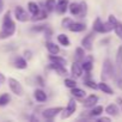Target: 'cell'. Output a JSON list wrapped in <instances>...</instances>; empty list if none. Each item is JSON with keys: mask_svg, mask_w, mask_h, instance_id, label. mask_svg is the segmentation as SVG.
Masks as SVG:
<instances>
[{"mask_svg": "<svg viewBox=\"0 0 122 122\" xmlns=\"http://www.w3.org/2000/svg\"><path fill=\"white\" fill-rule=\"evenodd\" d=\"M49 60L51 61V62H54V64H57V65H62V66H65V65L67 64L66 59L61 57V56H57V54H50V56H49Z\"/></svg>", "mask_w": 122, "mask_h": 122, "instance_id": "16", "label": "cell"}, {"mask_svg": "<svg viewBox=\"0 0 122 122\" xmlns=\"http://www.w3.org/2000/svg\"><path fill=\"white\" fill-rule=\"evenodd\" d=\"M37 80H38V83H40V85H41V86H43V85H44V84H43V80H42V78H40V77H38V78H37Z\"/></svg>", "mask_w": 122, "mask_h": 122, "instance_id": "40", "label": "cell"}, {"mask_svg": "<svg viewBox=\"0 0 122 122\" xmlns=\"http://www.w3.org/2000/svg\"><path fill=\"white\" fill-rule=\"evenodd\" d=\"M30 54H31L30 51H25V56H28V57H30V56H31Z\"/></svg>", "mask_w": 122, "mask_h": 122, "instance_id": "41", "label": "cell"}, {"mask_svg": "<svg viewBox=\"0 0 122 122\" xmlns=\"http://www.w3.org/2000/svg\"><path fill=\"white\" fill-rule=\"evenodd\" d=\"M112 30L115 31L116 36H117L120 40H122V23L117 20V22L114 24V29H112Z\"/></svg>", "mask_w": 122, "mask_h": 122, "instance_id": "27", "label": "cell"}, {"mask_svg": "<svg viewBox=\"0 0 122 122\" xmlns=\"http://www.w3.org/2000/svg\"><path fill=\"white\" fill-rule=\"evenodd\" d=\"M98 85V89L101 90V91H103L104 93H107V95H114V91H112V89L107 84V83H104V81H101L99 84H97Z\"/></svg>", "mask_w": 122, "mask_h": 122, "instance_id": "19", "label": "cell"}, {"mask_svg": "<svg viewBox=\"0 0 122 122\" xmlns=\"http://www.w3.org/2000/svg\"><path fill=\"white\" fill-rule=\"evenodd\" d=\"M15 17L18 22H22V23H25L29 20V13L22 6H17L15 9Z\"/></svg>", "mask_w": 122, "mask_h": 122, "instance_id": "7", "label": "cell"}, {"mask_svg": "<svg viewBox=\"0 0 122 122\" xmlns=\"http://www.w3.org/2000/svg\"><path fill=\"white\" fill-rule=\"evenodd\" d=\"M92 28H93V31L95 32H98V34H107V32H110L114 29V26L109 22L103 23L101 18H96L95 19Z\"/></svg>", "mask_w": 122, "mask_h": 122, "instance_id": "2", "label": "cell"}, {"mask_svg": "<svg viewBox=\"0 0 122 122\" xmlns=\"http://www.w3.org/2000/svg\"><path fill=\"white\" fill-rule=\"evenodd\" d=\"M116 84H117V87H118L120 90H122V79H121V78H118V79L116 80Z\"/></svg>", "mask_w": 122, "mask_h": 122, "instance_id": "38", "label": "cell"}, {"mask_svg": "<svg viewBox=\"0 0 122 122\" xmlns=\"http://www.w3.org/2000/svg\"><path fill=\"white\" fill-rule=\"evenodd\" d=\"M87 13V5L85 1H81L80 3V12L78 15V18H84Z\"/></svg>", "mask_w": 122, "mask_h": 122, "instance_id": "30", "label": "cell"}, {"mask_svg": "<svg viewBox=\"0 0 122 122\" xmlns=\"http://www.w3.org/2000/svg\"><path fill=\"white\" fill-rule=\"evenodd\" d=\"M72 22H73V20L67 17V18H64V19H62V22H61V25H62V28H68Z\"/></svg>", "mask_w": 122, "mask_h": 122, "instance_id": "35", "label": "cell"}, {"mask_svg": "<svg viewBox=\"0 0 122 122\" xmlns=\"http://www.w3.org/2000/svg\"><path fill=\"white\" fill-rule=\"evenodd\" d=\"M116 66H117V68L122 67V46L118 47L117 53H116Z\"/></svg>", "mask_w": 122, "mask_h": 122, "instance_id": "28", "label": "cell"}, {"mask_svg": "<svg viewBox=\"0 0 122 122\" xmlns=\"http://www.w3.org/2000/svg\"><path fill=\"white\" fill-rule=\"evenodd\" d=\"M81 67H83V70H84L85 72L90 73V72L92 71V68H93V65H92V57H89V60H85L84 62L81 64Z\"/></svg>", "mask_w": 122, "mask_h": 122, "instance_id": "24", "label": "cell"}, {"mask_svg": "<svg viewBox=\"0 0 122 122\" xmlns=\"http://www.w3.org/2000/svg\"><path fill=\"white\" fill-rule=\"evenodd\" d=\"M76 110H77V103H76V101L74 99H71L70 102H68V104H67V107L65 108V109H62V114H61V118H68V117H71L74 112H76Z\"/></svg>", "mask_w": 122, "mask_h": 122, "instance_id": "5", "label": "cell"}, {"mask_svg": "<svg viewBox=\"0 0 122 122\" xmlns=\"http://www.w3.org/2000/svg\"><path fill=\"white\" fill-rule=\"evenodd\" d=\"M11 101V97L9 93H3L1 96H0V107H5L10 103Z\"/></svg>", "mask_w": 122, "mask_h": 122, "instance_id": "29", "label": "cell"}, {"mask_svg": "<svg viewBox=\"0 0 122 122\" xmlns=\"http://www.w3.org/2000/svg\"><path fill=\"white\" fill-rule=\"evenodd\" d=\"M68 4L70 1L68 0H57L56 5H55V10L59 15H64L66 13V11L68 10Z\"/></svg>", "mask_w": 122, "mask_h": 122, "instance_id": "8", "label": "cell"}, {"mask_svg": "<svg viewBox=\"0 0 122 122\" xmlns=\"http://www.w3.org/2000/svg\"><path fill=\"white\" fill-rule=\"evenodd\" d=\"M9 86H10V90L12 91V93H15L16 96H23L24 95V89L17 79L9 78Z\"/></svg>", "mask_w": 122, "mask_h": 122, "instance_id": "4", "label": "cell"}, {"mask_svg": "<svg viewBox=\"0 0 122 122\" xmlns=\"http://www.w3.org/2000/svg\"><path fill=\"white\" fill-rule=\"evenodd\" d=\"M55 5H56L55 0H47L46 1V11L47 12H53L55 10Z\"/></svg>", "mask_w": 122, "mask_h": 122, "instance_id": "32", "label": "cell"}, {"mask_svg": "<svg viewBox=\"0 0 122 122\" xmlns=\"http://www.w3.org/2000/svg\"><path fill=\"white\" fill-rule=\"evenodd\" d=\"M98 122H110V117H99Z\"/></svg>", "mask_w": 122, "mask_h": 122, "instance_id": "37", "label": "cell"}, {"mask_svg": "<svg viewBox=\"0 0 122 122\" xmlns=\"http://www.w3.org/2000/svg\"><path fill=\"white\" fill-rule=\"evenodd\" d=\"M85 57V49L83 48V47H78L77 49H76V59L78 60V61H80V60H83Z\"/></svg>", "mask_w": 122, "mask_h": 122, "instance_id": "31", "label": "cell"}, {"mask_svg": "<svg viewBox=\"0 0 122 122\" xmlns=\"http://www.w3.org/2000/svg\"><path fill=\"white\" fill-rule=\"evenodd\" d=\"M114 77V66L111 64V61L109 59L104 60L103 62V67H102V80H109Z\"/></svg>", "mask_w": 122, "mask_h": 122, "instance_id": "3", "label": "cell"}, {"mask_svg": "<svg viewBox=\"0 0 122 122\" xmlns=\"http://www.w3.org/2000/svg\"><path fill=\"white\" fill-rule=\"evenodd\" d=\"M57 42H59L61 46H64V47H70V46H71V41H70L68 36L65 35V34L57 35Z\"/></svg>", "mask_w": 122, "mask_h": 122, "instance_id": "17", "label": "cell"}, {"mask_svg": "<svg viewBox=\"0 0 122 122\" xmlns=\"http://www.w3.org/2000/svg\"><path fill=\"white\" fill-rule=\"evenodd\" d=\"M93 40H95V34H93V32H90L89 35H86V36L81 40V46H83V48L86 49V50H91V49H92Z\"/></svg>", "mask_w": 122, "mask_h": 122, "instance_id": "9", "label": "cell"}, {"mask_svg": "<svg viewBox=\"0 0 122 122\" xmlns=\"http://www.w3.org/2000/svg\"><path fill=\"white\" fill-rule=\"evenodd\" d=\"M83 72H84V70H83V67H81V65L79 62H73L72 64V66H71V73H72L73 77L80 78L83 76Z\"/></svg>", "mask_w": 122, "mask_h": 122, "instance_id": "10", "label": "cell"}, {"mask_svg": "<svg viewBox=\"0 0 122 122\" xmlns=\"http://www.w3.org/2000/svg\"><path fill=\"white\" fill-rule=\"evenodd\" d=\"M68 11L71 12L72 16H77L78 17V15L80 12V4H78V3H71V4H68Z\"/></svg>", "mask_w": 122, "mask_h": 122, "instance_id": "18", "label": "cell"}, {"mask_svg": "<svg viewBox=\"0 0 122 122\" xmlns=\"http://www.w3.org/2000/svg\"><path fill=\"white\" fill-rule=\"evenodd\" d=\"M4 10V0H0V13Z\"/></svg>", "mask_w": 122, "mask_h": 122, "instance_id": "39", "label": "cell"}, {"mask_svg": "<svg viewBox=\"0 0 122 122\" xmlns=\"http://www.w3.org/2000/svg\"><path fill=\"white\" fill-rule=\"evenodd\" d=\"M47 16H48V12L46 11V10H40L36 15H34V17H32V20L34 22H37V20H43V19H46L47 18Z\"/></svg>", "mask_w": 122, "mask_h": 122, "instance_id": "21", "label": "cell"}, {"mask_svg": "<svg viewBox=\"0 0 122 122\" xmlns=\"http://www.w3.org/2000/svg\"><path fill=\"white\" fill-rule=\"evenodd\" d=\"M15 32H16V24H15V20L11 17V12L7 11L5 13L4 18H3V26H1V31H0V40L9 38Z\"/></svg>", "mask_w": 122, "mask_h": 122, "instance_id": "1", "label": "cell"}, {"mask_svg": "<svg viewBox=\"0 0 122 122\" xmlns=\"http://www.w3.org/2000/svg\"><path fill=\"white\" fill-rule=\"evenodd\" d=\"M65 86L66 87H68V89H73V87H76L77 86V83H76V80L74 79H70V78H67V79H65Z\"/></svg>", "mask_w": 122, "mask_h": 122, "instance_id": "33", "label": "cell"}, {"mask_svg": "<svg viewBox=\"0 0 122 122\" xmlns=\"http://www.w3.org/2000/svg\"><path fill=\"white\" fill-rule=\"evenodd\" d=\"M15 67L18 68V70H25L28 67V62H26V60L22 56H18L15 59V62H13Z\"/></svg>", "mask_w": 122, "mask_h": 122, "instance_id": "14", "label": "cell"}, {"mask_svg": "<svg viewBox=\"0 0 122 122\" xmlns=\"http://www.w3.org/2000/svg\"><path fill=\"white\" fill-rule=\"evenodd\" d=\"M71 93H72V96H74V97H77V98H83V97H85V95H86V92H85L84 90L78 89L77 86L73 87V89H71Z\"/></svg>", "mask_w": 122, "mask_h": 122, "instance_id": "26", "label": "cell"}, {"mask_svg": "<svg viewBox=\"0 0 122 122\" xmlns=\"http://www.w3.org/2000/svg\"><path fill=\"white\" fill-rule=\"evenodd\" d=\"M28 10H29V12L34 16V15H36V13L40 11V6H38V4H36V3H34V1H29V3H28Z\"/></svg>", "mask_w": 122, "mask_h": 122, "instance_id": "25", "label": "cell"}, {"mask_svg": "<svg viewBox=\"0 0 122 122\" xmlns=\"http://www.w3.org/2000/svg\"><path fill=\"white\" fill-rule=\"evenodd\" d=\"M34 97H35V99H36L37 102H40V103H43V102L47 101V93H46L43 90H40V89L35 90Z\"/></svg>", "mask_w": 122, "mask_h": 122, "instance_id": "15", "label": "cell"}, {"mask_svg": "<svg viewBox=\"0 0 122 122\" xmlns=\"http://www.w3.org/2000/svg\"><path fill=\"white\" fill-rule=\"evenodd\" d=\"M105 112L108 115H111V116H116L118 114V108L116 104H109L107 108H105Z\"/></svg>", "mask_w": 122, "mask_h": 122, "instance_id": "23", "label": "cell"}, {"mask_svg": "<svg viewBox=\"0 0 122 122\" xmlns=\"http://www.w3.org/2000/svg\"><path fill=\"white\" fill-rule=\"evenodd\" d=\"M67 29L70 31H72V32H81V31H84L86 29V25L84 23H74V22H72L71 25Z\"/></svg>", "mask_w": 122, "mask_h": 122, "instance_id": "12", "label": "cell"}, {"mask_svg": "<svg viewBox=\"0 0 122 122\" xmlns=\"http://www.w3.org/2000/svg\"><path fill=\"white\" fill-rule=\"evenodd\" d=\"M49 67H50L53 71H55L59 76H66V74H67V70H66V67L62 66V65H57V64L51 62Z\"/></svg>", "mask_w": 122, "mask_h": 122, "instance_id": "13", "label": "cell"}, {"mask_svg": "<svg viewBox=\"0 0 122 122\" xmlns=\"http://www.w3.org/2000/svg\"><path fill=\"white\" fill-rule=\"evenodd\" d=\"M84 84H85L87 87L92 89V90H97V89H98V85H97L93 80H91V79H86V80L84 81Z\"/></svg>", "mask_w": 122, "mask_h": 122, "instance_id": "34", "label": "cell"}, {"mask_svg": "<svg viewBox=\"0 0 122 122\" xmlns=\"http://www.w3.org/2000/svg\"><path fill=\"white\" fill-rule=\"evenodd\" d=\"M32 30H35V31H46V30H48V26L47 25H38V26H34Z\"/></svg>", "mask_w": 122, "mask_h": 122, "instance_id": "36", "label": "cell"}, {"mask_svg": "<svg viewBox=\"0 0 122 122\" xmlns=\"http://www.w3.org/2000/svg\"><path fill=\"white\" fill-rule=\"evenodd\" d=\"M103 107L102 105H95V107H92V110L89 112V116L90 117H95V116H99L102 112H103Z\"/></svg>", "mask_w": 122, "mask_h": 122, "instance_id": "22", "label": "cell"}, {"mask_svg": "<svg viewBox=\"0 0 122 122\" xmlns=\"http://www.w3.org/2000/svg\"><path fill=\"white\" fill-rule=\"evenodd\" d=\"M98 102V97L96 95H90L85 98V101L83 102V105L85 108H92L96 105V103Z\"/></svg>", "mask_w": 122, "mask_h": 122, "instance_id": "11", "label": "cell"}, {"mask_svg": "<svg viewBox=\"0 0 122 122\" xmlns=\"http://www.w3.org/2000/svg\"><path fill=\"white\" fill-rule=\"evenodd\" d=\"M46 48L48 49L49 54H59V51H60L59 46H56V44L53 43V42H47V43H46Z\"/></svg>", "mask_w": 122, "mask_h": 122, "instance_id": "20", "label": "cell"}, {"mask_svg": "<svg viewBox=\"0 0 122 122\" xmlns=\"http://www.w3.org/2000/svg\"><path fill=\"white\" fill-rule=\"evenodd\" d=\"M62 107H55V108H48L46 110H43L42 115L44 118L47 120H53L54 117H56V115H59L61 111H62Z\"/></svg>", "mask_w": 122, "mask_h": 122, "instance_id": "6", "label": "cell"}, {"mask_svg": "<svg viewBox=\"0 0 122 122\" xmlns=\"http://www.w3.org/2000/svg\"><path fill=\"white\" fill-rule=\"evenodd\" d=\"M3 80H4V77H3V76H1V73H0V83H1V81H3Z\"/></svg>", "mask_w": 122, "mask_h": 122, "instance_id": "42", "label": "cell"}]
</instances>
